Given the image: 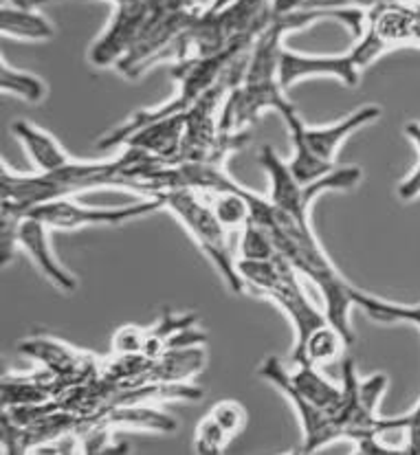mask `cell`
I'll list each match as a JSON object with an SVG mask.
<instances>
[{
	"label": "cell",
	"instance_id": "cell-5",
	"mask_svg": "<svg viewBox=\"0 0 420 455\" xmlns=\"http://www.w3.org/2000/svg\"><path fill=\"white\" fill-rule=\"evenodd\" d=\"M260 165L269 176V201L300 220H311V205L319 194L333 192V189H352L363 176L359 165H345L335 167L317 183L302 185L293 176L287 161L279 159V155L271 146L260 150Z\"/></svg>",
	"mask_w": 420,
	"mask_h": 455
},
{
	"label": "cell",
	"instance_id": "cell-26",
	"mask_svg": "<svg viewBox=\"0 0 420 455\" xmlns=\"http://www.w3.org/2000/svg\"><path fill=\"white\" fill-rule=\"evenodd\" d=\"M399 198L400 201H408V203L420 198V165L408 176V179L400 180Z\"/></svg>",
	"mask_w": 420,
	"mask_h": 455
},
{
	"label": "cell",
	"instance_id": "cell-23",
	"mask_svg": "<svg viewBox=\"0 0 420 455\" xmlns=\"http://www.w3.org/2000/svg\"><path fill=\"white\" fill-rule=\"evenodd\" d=\"M25 213L16 212V209L0 207V258L7 267L12 255L18 251V229Z\"/></svg>",
	"mask_w": 420,
	"mask_h": 455
},
{
	"label": "cell",
	"instance_id": "cell-4",
	"mask_svg": "<svg viewBox=\"0 0 420 455\" xmlns=\"http://www.w3.org/2000/svg\"><path fill=\"white\" fill-rule=\"evenodd\" d=\"M238 271L246 286L255 289L260 295L269 297L273 304L284 310L295 331V346L304 343V339L315 328L328 322L326 313H321L302 289L297 275L300 273L291 267L284 258L271 259V262H251V259L238 258Z\"/></svg>",
	"mask_w": 420,
	"mask_h": 455
},
{
	"label": "cell",
	"instance_id": "cell-6",
	"mask_svg": "<svg viewBox=\"0 0 420 455\" xmlns=\"http://www.w3.org/2000/svg\"><path fill=\"white\" fill-rule=\"evenodd\" d=\"M158 209H166L163 196H148L124 207H91L82 205L71 196H62L42 203L31 209L27 216L38 218L51 231H77L91 229V227H119L130 220H137V218L157 213Z\"/></svg>",
	"mask_w": 420,
	"mask_h": 455
},
{
	"label": "cell",
	"instance_id": "cell-18",
	"mask_svg": "<svg viewBox=\"0 0 420 455\" xmlns=\"http://www.w3.org/2000/svg\"><path fill=\"white\" fill-rule=\"evenodd\" d=\"M100 422L109 427H130V429L158 431V434H172V431L179 429L176 418L167 416L166 411L154 410V407L139 405V403L110 407L109 411H104Z\"/></svg>",
	"mask_w": 420,
	"mask_h": 455
},
{
	"label": "cell",
	"instance_id": "cell-29",
	"mask_svg": "<svg viewBox=\"0 0 420 455\" xmlns=\"http://www.w3.org/2000/svg\"><path fill=\"white\" fill-rule=\"evenodd\" d=\"M381 3H394V0H381Z\"/></svg>",
	"mask_w": 420,
	"mask_h": 455
},
{
	"label": "cell",
	"instance_id": "cell-20",
	"mask_svg": "<svg viewBox=\"0 0 420 455\" xmlns=\"http://www.w3.org/2000/svg\"><path fill=\"white\" fill-rule=\"evenodd\" d=\"M0 88H3L4 95H13L34 106L42 104L49 95V84L40 76L25 71V68L12 67L7 60H3V67H0Z\"/></svg>",
	"mask_w": 420,
	"mask_h": 455
},
{
	"label": "cell",
	"instance_id": "cell-11",
	"mask_svg": "<svg viewBox=\"0 0 420 455\" xmlns=\"http://www.w3.org/2000/svg\"><path fill=\"white\" fill-rule=\"evenodd\" d=\"M18 249L34 262V267L38 268L55 289L62 292L77 291L76 275L53 253V247H51V229L44 222H40L38 218H22L20 229H18Z\"/></svg>",
	"mask_w": 420,
	"mask_h": 455
},
{
	"label": "cell",
	"instance_id": "cell-9",
	"mask_svg": "<svg viewBox=\"0 0 420 455\" xmlns=\"http://www.w3.org/2000/svg\"><path fill=\"white\" fill-rule=\"evenodd\" d=\"M288 370L279 363V359L269 356L262 365H260V376L273 383L288 401L295 407L297 416L302 420V429H304V443H302L300 453H315L319 449H324L326 444L335 443V440L342 438V431H339L337 422L330 414H326L319 407L311 405L306 398H302L300 394L293 389V385L288 383Z\"/></svg>",
	"mask_w": 420,
	"mask_h": 455
},
{
	"label": "cell",
	"instance_id": "cell-14",
	"mask_svg": "<svg viewBox=\"0 0 420 455\" xmlns=\"http://www.w3.org/2000/svg\"><path fill=\"white\" fill-rule=\"evenodd\" d=\"M12 134L20 141L22 150L29 156L31 165L40 174H53V172L64 170V167H69L76 161V156L69 155L62 143L49 130L27 122V119L13 122Z\"/></svg>",
	"mask_w": 420,
	"mask_h": 455
},
{
	"label": "cell",
	"instance_id": "cell-8",
	"mask_svg": "<svg viewBox=\"0 0 420 455\" xmlns=\"http://www.w3.org/2000/svg\"><path fill=\"white\" fill-rule=\"evenodd\" d=\"M282 119L287 124L288 134H291V143H300L317 159L326 161V164H335L345 139L357 132V130H361L363 125L381 119V108L372 104L361 106L354 113H350L348 117L326 125H306L302 122L297 108L284 113Z\"/></svg>",
	"mask_w": 420,
	"mask_h": 455
},
{
	"label": "cell",
	"instance_id": "cell-28",
	"mask_svg": "<svg viewBox=\"0 0 420 455\" xmlns=\"http://www.w3.org/2000/svg\"><path fill=\"white\" fill-rule=\"evenodd\" d=\"M31 4H36V7H40V4H46V3H71V0H29ZM101 3H110L113 7H119V4H124L125 0H101Z\"/></svg>",
	"mask_w": 420,
	"mask_h": 455
},
{
	"label": "cell",
	"instance_id": "cell-7",
	"mask_svg": "<svg viewBox=\"0 0 420 455\" xmlns=\"http://www.w3.org/2000/svg\"><path fill=\"white\" fill-rule=\"evenodd\" d=\"M158 0H125L113 7L109 25L88 49V62L95 68H115L128 55L143 27L152 18Z\"/></svg>",
	"mask_w": 420,
	"mask_h": 455
},
{
	"label": "cell",
	"instance_id": "cell-10",
	"mask_svg": "<svg viewBox=\"0 0 420 455\" xmlns=\"http://www.w3.org/2000/svg\"><path fill=\"white\" fill-rule=\"evenodd\" d=\"M361 64L352 55V51L342 55H311L295 53L284 46L282 51V67H279V80L282 86L291 88L297 82L312 80V77H333L345 86H357L361 80Z\"/></svg>",
	"mask_w": 420,
	"mask_h": 455
},
{
	"label": "cell",
	"instance_id": "cell-21",
	"mask_svg": "<svg viewBox=\"0 0 420 455\" xmlns=\"http://www.w3.org/2000/svg\"><path fill=\"white\" fill-rule=\"evenodd\" d=\"M282 258L278 251L273 235L258 222L249 220L242 227L240 240V259H251V262H271V259Z\"/></svg>",
	"mask_w": 420,
	"mask_h": 455
},
{
	"label": "cell",
	"instance_id": "cell-25",
	"mask_svg": "<svg viewBox=\"0 0 420 455\" xmlns=\"http://www.w3.org/2000/svg\"><path fill=\"white\" fill-rule=\"evenodd\" d=\"M148 331L137 326H124L113 337V355H146Z\"/></svg>",
	"mask_w": 420,
	"mask_h": 455
},
{
	"label": "cell",
	"instance_id": "cell-22",
	"mask_svg": "<svg viewBox=\"0 0 420 455\" xmlns=\"http://www.w3.org/2000/svg\"><path fill=\"white\" fill-rule=\"evenodd\" d=\"M231 435L214 420L212 416H205L203 420L198 422L194 434V449L196 453L200 455H221L225 453L227 444H230Z\"/></svg>",
	"mask_w": 420,
	"mask_h": 455
},
{
	"label": "cell",
	"instance_id": "cell-12",
	"mask_svg": "<svg viewBox=\"0 0 420 455\" xmlns=\"http://www.w3.org/2000/svg\"><path fill=\"white\" fill-rule=\"evenodd\" d=\"M352 301L357 308H361L363 313L370 315L375 322L412 323V326L420 328V304L418 306L394 304V301L379 299V297L368 295V292L359 289L352 291ZM396 422H399V429H408V444H405V453L420 455V401L408 416L396 418Z\"/></svg>",
	"mask_w": 420,
	"mask_h": 455
},
{
	"label": "cell",
	"instance_id": "cell-17",
	"mask_svg": "<svg viewBox=\"0 0 420 455\" xmlns=\"http://www.w3.org/2000/svg\"><path fill=\"white\" fill-rule=\"evenodd\" d=\"M288 383L293 385L297 394L302 398H306L311 405L319 407L326 414L335 418L339 410V403H342V387L330 383L324 374L317 370V365L311 363H297V370L288 372Z\"/></svg>",
	"mask_w": 420,
	"mask_h": 455
},
{
	"label": "cell",
	"instance_id": "cell-3",
	"mask_svg": "<svg viewBox=\"0 0 420 455\" xmlns=\"http://www.w3.org/2000/svg\"><path fill=\"white\" fill-rule=\"evenodd\" d=\"M163 203H166V209L174 213L176 220L188 229L196 247L212 262L227 289L233 295H242L246 291V284L238 271V259L233 258L230 249V229L218 220L209 201H205V194L198 189L179 188L163 194Z\"/></svg>",
	"mask_w": 420,
	"mask_h": 455
},
{
	"label": "cell",
	"instance_id": "cell-16",
	"mask_svg": "<svg viewBox=\"0 0 420 455\" xmlns=\"http://www.w3.org/2000/svg\"><path fill=\"white\" fill-rule=\"evenodd\" d=\"M0 29L4 38L46 42L55 36L53 25L29 0H0Z\"/></svg>",
	"mask_w": 420,
	"mask_h": 455
},
{
	"label": "cell",
	"instance_id": "cell-19",
	"mask_svg": "<svg viewBox=\"0 0 420 455\" xmlns=\"http://www.w3.org/2000/svg\"><path fill=\"white\" fill-rule=\"evenodd\" d=\"M348 346L345 337L339 332V328H335L333 323L326 322L324 326L315 328L304 343L293 347V361L295 363H311V365H324L333 363L342 356L343 347Z\"/></svg>",
	"mask_w": 420,
	"mask_h": 455
},
{
	"label": "cell",
	"instance_id": "cell-15",
	"mask_svg": "<svg viewBox=\"0 0 420 455\" xmlns=\"http://www.w3.org/2000/svg\"><path fill=\"white\" fill-rule=\"evenodd\" d=\"M185 124H188V113L161 117L157 122H150L143 125V128H139L134 134H130L124 146H134L143 152H150L158 159L179 164L185 137Z\"/></svg>",
	"mask_w": 420,
	"mask_h": 455
},
{
	"label": "cell",
	"instance_id": "cell-27",
	"mask_svg": "<svg viewBox=\"0 0 420 455\" xmlns=\"http://www.w3.org/2000/svg\"><path fill=\"white\" fill-rule=\"evenodd\" d=\"M405 134H408L409 141L416 146V150L420 152V124L418 122H409L405 124Z\"/></svg>",
	"mask_w": 420,
	"mask_h": 455
},
{
	"label": "cell",
	"instance_id": "cell-2",
	"mask_svg": "<svg viewBox=\"0 0 420 455\" xmlns=\"http://www.w3.org/2000/svg\"><path fill=\"white\" fill-rule=\"evenodd\" d=\"M245 196L251 212L249 220L269 229L282 258L288 259L300 275L308 277L319 289L321 297H324V313L328 322L335 328H339L345 341L352 343L354 331L350 326V308L354 306V286H350L342 277V273L335 268V264L330 262L324 247L317 240L311 220L293 218L291 213L282 212L269 198H262L260 194L251 192V189H245Z\"/></svg>",
	"mask_w": 420,
	"mask_h": 455
},
{
	"label": "cell",
	"instance_id": "cell-1",
	"mask_svg": "<svg viewBox=\"0 0 420 455\" xmlns=\"http://www.w3.org/2000/svg\"><path fill=\"white\" fill-rule=\"evenodd\" d=\"M317 20H328L326 12H293L282 16L273 13L271 25L245 55L240 80L227 95L221 115L222 132H242V128L254 124L264 110H278L284 115L295 108L279 80L284 36Z\"/></svg>",
	"mask_w": 420,
	"mask_h": 455
},
{
	"label": "cell",
	"instance_id": "cell-24",
	"mask_svg": "<svg viewBox=\"0 0 420 455\" xmlns=\"http://www.w3.org/2000/svg\"><path fill=\"white\" fill-rule=\"evenodd\" d=\"M209 416H212L214 420H216L218 425H221L222 429H225L227 434L231 435V438L236 434H240L242 427H245V422H246L245 407H242L240 403H236V401L216 403V405L209 410Z\"/></svg>",
	"mask_w": 420,
	"mask_h": 455
},
{
	"label": "cell",
	"instance_id": "cell-13",
	"mask_svg": "<svg viewBox=\"0 0 420 455\" xmlns=\"http://www.w3.org/2000/svg\"><path fill=\"white\" fill-rule=\"evenodd\" d=\"M25 356L40 361L46 372L60 376V379H82L84 372H95L97 361L88 352L73 350L71 346L55 339H29L18 346Z\"/></svg>",
	"mask_w": 420,
	"mask_h": 455
}]
</instances>
